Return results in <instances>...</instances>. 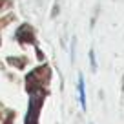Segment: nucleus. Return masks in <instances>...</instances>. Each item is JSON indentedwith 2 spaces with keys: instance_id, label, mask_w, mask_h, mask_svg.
I'll return each mask as SVG.
<instances>
[{
  "instance_id": "1",
  "label": "nucleus",
  "mask_w": 124,
  "mask_h": 124,
  "mask_svg": "<svg viewBox=\"0 0 124 124\" xmlns=\"http://www.w3.org/2000/svg\"><path fill=\"white\" fill-rule=\"evenodd\" d=\"M78 93H80V106L82 109H86V86H84V78L80 77V80H78Z\"/></svg>"
}]
</instances>
